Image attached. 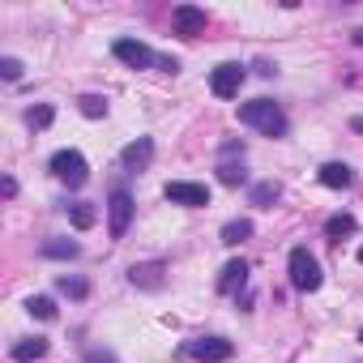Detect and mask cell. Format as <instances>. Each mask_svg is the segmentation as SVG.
Instances as JSON below:
<instances>
[{
    "label": "cell",
    "instance_id": "2e32d148",
    "mask_svg": "<svg viewBox=\"0 0 363 363\" xmlns=\"http://www.w3.org/2000/svg\"><path fill=\"white\" fill-rule=\"evenodd\" d=\"M26 308H30V316H39V320H56V303H52L48 295H35V299H26Z\"/></svg>",
    "mask_w": 363,
    "mask_h": 363
},
{
    "label": "cell",
    "instance_id": "d6986e66",
    "mask_svg": "<svg viewBox=\"0 0 363 363\" xmlns=\"http://www.w3.org/2000/svg\"><path fill=\"white\" fill-rule=\"evenodd\" d=\"M52 120H56V111H52V107H48V103H43V107H35V111H30V116H26V124H30V128H48V124H52Z\"/></svg>",
    "mask_w": 363,
    "mask_h": 363
},
{
    "label": "cell",
    "instance_id": "277c9868",
    "mask_svg": "<svg viewBox=\"0 0 363 363\" xmlns=\"http://www.w3.org/2000/svg\"><path fill=\"white\" fill-rule=\"evenodd\" d=\"M244 65H218L214 73H210V90H214V99H235L240 94V86H244Z\"/></svg>",
    "mask_w": 363,
    "mask_h": 363
},
{
    "label": "cell",
    "instance_id": "484cf974",
    "mask_svg": "<svg viewBox=\"0 0 363 363\" xmlns=\"http://www.w3.org/2000/svg\"><path fill=\"white\" fill-rule=\"evenodd\" d=\"M354 43H363V30H354Z\"/></svg>",
    "mask_w": 363,
    "mask_h": 363
},
{
    "label": "cell",
    "instance_id": "83f0119b",
    "mask_svg": "<svg viewBox=\"0 0 363 363\" xmlns=\"http://www.w3.org/2000/svg\"><path fill=\"white\" fill-rule=\"evenodd\" d=\"M359 342H363V333H359Z\"/></svg>",
    "mask_w": 363,
    "mask_h": 363
},
{
    "label": "cell",
    "instance_id": "44dd1931",
    "mask_svg": "<svg viewBox=\"0 0 363 363\" xmlns=\"http://www.w3.org/2000/svg\"><path fill=\"white\" fill-rule=\"evenodd\" d=\"M60 291H65V295H73V299H86V291H90V286H86L82 278H69V274H65V278H60Z\"/></svg>",
    "mask_w": 363,
    "mask_h": 363
},
{
    "label": "cell",
    "instance_id": "30bf717a",
    "mask_svg": "<svg viewBox=\"0 0 363 363\" xmlns=\"http://www.w3.org/2000/svg\"><path fill=\"white\" fill-rule=\"evenodd\" d=\"M244 282H248V261H244V257L227 261V265H223V274H218V291H223V295H235Z\"/></svg>",
    "mask_w": 363,
    "mask_h": 363
},
{
    "label": "cell",
    "instance_id": "ba28073f",
    "mask_svg": "<svg viewBox=\"0 0 363 363\" xmlns=\"http://www.w3.org/2000/svg\"><path fill=\"white\" fill-rule=\"evenodd\" d=\"M107 214H111V235L120 240V235L128 231V223H133V197H128L124 189H116L111 201H107Z\"/></svg>",
    "mask_w": 363,
    "mask_h": 363
},
{
    "label": "cell",
    "instance_id": "6da1fadb",
    "mask_svg": "<svg viewBox=\"0 0 363 363\" xmlns=\"http://www.w3.org/2000/svg\"><path fill=\"white\" fill-rule=\"evenodd\" d=\"M240 124H252V128H261V133H269V137H282V133H286V116H282V107L269 103V99L244 103V107H240Z\"/></svg>",
    "mask_w": 363,
    "mask_h": 363
},
{
    "label": "cell",
    "instance_id": "4316f807",
    "mask_svg": "<svg viewBox=\"0 0 363 363\" xmlns=\"http://www.w3.org/2000/svg\"><path fill=\"white\" fill-rule=\"evenodd\" d=\"M359 261H363V248H359Z\"/></svg>",
    "mask_w": 363,
    "mask_h": 363
},
{
    "label": "cell",
    "instance_id": "8fae6325",
    "mask_svg": "<svg viewBox=\"0 0 363 363\" xmlns=\"http://www.w3.org/2000/svg\"><path fill=\"white\" fill-rule=\"evenodd\" d=\"M316 179H320L325 189H346V184H350V167H346V162H325V167L316 171Z\"/></svg>",
    "mask_w": 363,
    "mask_h": 363
},
{
    "label": "cell",
    "instance_id": "cb8c5ba5",
    "mask_svg": "<svg viewBox=\"0 0 363 363\" xmlns=\"http://www.w3.org/2000/svg\"><path fill=\"white\" fill-rule=\"evenodd\" d=\"M158 265H141V269H133V282H141V286H158Z\"/></svg>",
    "mask_w": 363,
    "mask_h": 363
},
{
    "label": "cell",
    "instance_id": "9a60e30c",
    "mask_svg": "<svg viewBox=\"0 0 363 363\" xmlns=\"http://www.w3.org/2000/svg\"><path fill=\"white\" fill-rule=\"evenodd\" d=\"M350 231H354V218H350V214H333V218L325 223V235H329V240H342V235H350Z\"/></svg>",
    "mask_w": 363,
    "mask_h": 363
},
{
    "label": "cell",
    "instance_id": "9c48e42d",
    "mask_svg": "<svg viewBox=\"0 0 363 363\" xmlns=\"http://www.w3.org/2000/svg\"><path fill=\"white\" fill-rule=\"evenodd\" d=\"M116 60H124V65H133V69H150L154 65V52L145 48V43H137V39H116Z\"/></svg>",
    "mask_w": 363,
    "mask_h": 363
},
{
    "label": "cell",
    "instance_id": "603a6c76",
    "mask_svg": "<svg viewBox=\"0 0 363 363\" xmlns=\"http://www.w3.org/2000/svg\"><path fill=\"white\" fill-rule=\"evenodd\" d=\"M43 252H48V257H69V261H73V257H77V244H65V240H56V244H48Z\"/></svg>",
    "mask_w": 363,
    "mask_h": 363
},
{
    "label": "cell",
    "instance_id": "7402d4cb",
    "mask_svg": "<svg viewBox=\"0 0 363 363\" xmlns=\"http://www.w3.org/2000/svg\"><path fill=\"white\" fill-rule=\"evenodd\" d=\"M218 179H223V184H244V171H240L235 162H223V167H218Z\"/></svg>",
    "mask_w": 363,
    "mask_h": 363
},
{
    "label": "cell",
    "instance_id": "5b68a950",
    "mask_svg": "<svg viewBox=\"0 0 363 363\" xmlns=\"http://www.w3.org/2000/svg\"><path fill=\"white\" fill-rule=\"evenodd\" d=\"M162 193H167V201H175V206H210V189H206V184H193V179H171Z\"/></svg>",
    "mask_w": 363,
    "mask_h": 363
},
{
    "label": "cell",
    "instance_id": "3957f363",
    "mask_svg": "<svg viewBox=\"0 0 363 363\" xmlns=\"http://www.w3.org/2000/svg\"><path fill=\"white\" fill-rule=\"evenodd\" d=\"M291 282H295L299 291H308V295L320 291L325 278H320V265H316V257H312L308 248H295V252H291Z\"/></svg>",
    "mask_w": 363,
    "mask_h": 363
},
{
    "label": "cell",
    "instance_id": "7a4b0ae2",
    "mask_svg": "<svg viewBox=\"0 0 363 363\" xmlns=\"http://www.w3.org/2000/svg\"><path fill=\"white\" fill-rule=\"evenodd\" d=\"M52 175L60 179V184H69V189H82L90 179V167H86V158L77 150H56L52 154Z\"/></svg>",
    "mask_w": 363,
    "mask_h": 363
},
{
    "label": "cell",
    "instance_id": "d4e9b609",
    "mask_svg": "<svg viewBox=\"0 0 363 363\" xmlns=\"http://www.w3.org/2000/svg\"><path fill=\"white\" fill-rule=\"evenodd\" d=\"M0 73H5V82H18V77H22V60L5 56V60H0Z\"/></svg>",
    "mask_w": 363,
    "mask_h": 363
},
{
    "label": "cell",
    "instance_id": "7c38bea8",
    "mask_svg": "<svg viewBox=\"0 0 363 363\" xmlns=\"http://www.w3.org/2000/svg\"><path fill=\"white\" fill-rule=\"evenodd\" d=\"M150 150H154V145H150V137H141V141H133V145H124V154H120V162H124V167H145V162H150Z\"/></svg>",
    "mask_w": 363,
    "mask_h": 363
},
{
    "label": "cell",
    "instance_id": "5bb4252c",
    "mask_svg": "<svg viewBox=\"0 0 363 363\" xmlns=\"http://www.w3.org/2000/svg\"><path fill=\"white\" fill-rule=\"evenodd\" d=\"M248 235H252V223L248 218H235V223L223 227V244H244Z\"/></svg>",
    "mask_w": 363,
    "mask_h": 363
},
{
    "label": "cell",
    "instance_id": "ffe728a7",
    "mask_svg": "<svg viewBox=\"0 0 363 363\" xmlns=\"http://www.w3.org/2000/svg\"><path fill=\"white\" fill-rule=\"evenodd\" d=\"M278 193H282L278 184H257L252 189V206H269V201H278Z\"/></svg>",
    "mask_w": 363,
    "mask_h": 363
},
{
    "label": "cell",
    "instance_id": "8992f818",
    "mask_svg": "<svg viewBox=\"0 0 363 363\" xmlns=\"http://www.w3.org/2000/svg\"><path fill=\"white\" fill-rule=\"evenodd\" d=\"M171 26H175V35L197 39V35H206V9H197V5H179V9L171 13Z\"/></svg>",
    "mask_w": 363,
    "mask_h": 363
},
{
    "label": "cell",
    "instance_id": "ac0fdd59",
    "mask_svg": "<svg viewBox=\"0 0 363 363\" xmlns=\"http://www.w3.org/2000/svg\"><path fill=\"white\" fill-rule=\"evenodd\" d=\"M69 218H73V227H77V231H86V227H94V218H99V214H94L90 206H73V210H69Z\"/></svg>",
    "mask_w": 363,
    "mask_h": 363
},
{
    "label": "cell",
    "instance_id": "4fadbf2b",
    "mask_svg": "<svg viewBox=\"0 0 363 363\" xmlns=\"http://www.w3.org/2000/svg\"><path fill=\"white\" fill-rule=\"evenodd\" d=\"M43 354H48V342H43V337H26V342H18V346H13V359H18V363L43 359Z\"/></svg>",
    "mask_w": 363,
    "mask_h": 363
},
{
    "label": "cell",
    "instance_id": "e0dca14e",
    "mask_svg": "<svg viewBox=\"0 0 363 363\" xmlns=\"http://www.w3.org/2000/svg\"><path fill=\"white\" fill-rule=\"evenodd\" d=\"M77 107H82V116H90V120H99V116L107 111V103H103L99 94H82V99H77Z\"/></svg>",
    "mask_w": 363,
    "mask_h": 363
},
{
    "label": "cell",
    "instance_id": "52a82bcc",
    "mask_svg": "<svg viewBox=\"0 0 363 363\" xmlns=\"http://www.w3.org/2000/svg\"><path fill=\"white\" fill-rule=\"evenodd\" d=\"M189 354L201 359V363H223V359L235 354V346L227 337H197V342H189Z\"/></svg>",
    "mask_w": 363,
    "mask_h": 363
}]
</instances>
